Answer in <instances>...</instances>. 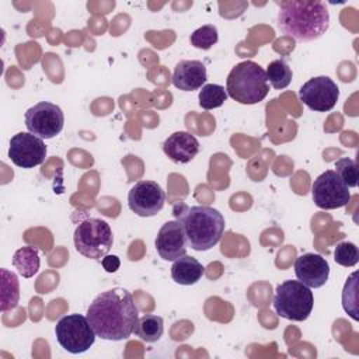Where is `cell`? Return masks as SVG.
Instances as JSON below:
<instances>
[{"mask_svg": "<svg viewBox=\"0 0 359 359\" xmlns=\"http://www.w3.org/2000/svg\"><path fill=\"white\" fill-rule=\"evenodd\" d=\"M87 320L97 337L122 341L130 337L139 318L132 293L125 287L101 292L87 309Z\"/></svg>", "mask_w": 359, "mask_h": 359, "instance_id": "obj_1", "label": "cell"}, {"mask_svg": "<svg viewBox=\"0 0 359 359\" xmlns=\"http://www.w3.org/2000/svg\"><path fill=\"white\" fill-rule=\"evenodd\" d=\"M279 29L297 41H314L330 27V13L320 0L276 1Z\"/></svg>", "mask_w": 359, "mask_h": 359, "instance_id": "obj_2", "label": "cell"}, {"mask_svg": "<svg viewBox=\"0 0 359 359\" xmlns=\"http://www.w3.org/2000/svg\"><path fill=\"white\" fill-rule=\"evenodd\" d=\"M174 215L181 222L188 244L195 251H208L216 245L224 231L226 223L223 215L210 206L177 205Z\"/></svg>", "mask_w": 359, "mask_h": 359, "instance_id": "obj_3", "label": "cell"}, {"mask_svg": "<svg viewBox=\"0 0 359 359\" xmlns=\"http://www.w3.org/2000/svg\"><path fill=\"white\" fill-rule=\"evenodd\" d=\"M226 93L240 104L261 102L269 93L265 70L252 60L237 63L226 79Z\"/></svg>", "mask_w": 359, "mask_h": 359, "instance_id": "obj_4", "label": "cell"}, {"mask_svg": "<svg viewBox=\"0 0 359 359\" xmlns=\"http://www.w3.org/2000/svg\"><path fill=\"white\" fill-rule=\"evenodd\" d=\"M313 306V292L300 280L289 279L276 286L273 309L280 317L292 321H304L311 314Z\"/></svg>", "mask_w": 359, "mask_h": 359, "instance_id": "obj_5", "label": "cell"}, {"mask_svg": "<svg viewBox=\"0 0 359 359\" xmlns=\"http://www.w3.org/2000/svg\"><path fill=\"white\" fill-rule=\"evenodd\" d=\"M74 248L79 254L91 258H104L114 243V236L109 224L97 217H90L80 222L73 234Z\"/></svg>", "mask_w": 359, "mask_h": 359, "instance_id": "obj_6", "label": "cell"}, {"mask_svg": "<svg viewBox=\"0 0 359 359\" xmlns=\"http://www.w3.org/2000/svg\"><path fill=\"white\" fill-rule=\"evenodd\" d=\"M55 334L59 345L74 355L88 351L97 337L87 317L81 314H67L62 317L56 323Z\"/></svg>", "mask_w": 359, "mask_h": 359, "instance_id": "obj_7", "label": "cell"}, {"mask_svg": "<svg viewBox=\"0 0 359 359\" xmlns=\"http://www.w3.org/2000/svg\"><path fill=\"white\" fill-rule=\"evenodd\" d=\"M65 125V115L59 105L41 101L25 112V126L29 133L41 139H52L59 135Z\"/></svg>", "mask_w": 359, "mask_h": 359, "instance_id": "obj_8", "label": "cell"}, {"mask_svg": "<svg viewBox=\"0 0 359 359\" xmlns=\"http://www.w3.org/2000/svg\"><path fill=\"white\" fill-rule=\"evenodd\" d=\"M313 202L320 209H338L351 201V192L346 184L334 170L320 174L311 185Z\"/></svg>", "mask_w": 359, "mask_h": 359, "instance_id": "obj_9", "label": "cell"}, {"mask_svg": "<svg viewBox=\"0 0 359 359\" xmlns=\"http://www.w3.org/2000/svg\"><path fill=\"white\" fill-rule=\"evenodd\" d=\"M339 97L337 83L328 76H317L306 81L299 90V98L306 107L317 112L331 111Z\"/></svg>", "mask_w": 359, "mask_h": 359, "instance_id": "obj_10", "label": "cell"}, {"mask_svg": "<svg viewBox=\"0 0 359 359\" xmlns=\"http://www.w3.org/2000/svg\"><path fill=\"white\" fill-rule=\"evenodd\" d=\"M164 202L165 192L154 181H137L128 194L129 209L142 217L157 215L163 209Z\"/></svg>", "mask_w": 359, "mask_h": 359, "instance_id": "obj_11", "label": "cell"}, {"mask_svg": "<svg viewBox=\"0 0 359 359\" xmlns=\"http://www.w3.org/2000/svg\"><path fill=\"white\" fill-rule=\"evenodd\" d=\"M10 160L21 168H34L45 161L46 146L43 140L29 132H18L10 140Z\"/></svg>", "mask_w": 359, "mask_h": 359, "instance_id": "obj_12", "label": "cell"}, {"mask_svg": "<svg viewBox=\"0 0 359 359\" xmlns=\"http://www.w3.org/2000/svg\"><path fill=\"white\" fill-rule=\"evenodd\" d=\"M187 236L180 220L165 222L157 233L156 250L164 261H175L187 254Z\"/></svg>", "mask_w": 359, "mask_h": 359, "instance_id": "obj_13", "label": "cell"}, {"mask_svg": "<svg viewBox=\"0 0 359 359\" xmlns=\"http://www.w3.org/2000/svg\"><path fill=\"white\" fill-rule=\"evenodd\" d=\"M296 278L309 287L317 289L325 285L330 275V265L327 259L316 252H306L294 261Z\"/></svg>", "mask_w": 359, "mask_h": 359, "instance_id": "obj_14", "label": "cell"}, {"mask_svg": "<svg viewBox=\"0 0 359 359\" xmlns=\"http://www.w3.org/2000/svg\"><path fill=\"white\" fill-rule=\"evenodd\" d=\"M163 151L174 163H189L199 151L198 139L189 132H174L163 143Z\"/></svg>", "mask_w": 359, "mask_h": 359, "instance_id": "obj_15", "label": "cell"}, {"mask_svg": "<svg viewBox=\"0 0 359 359\" xmlns=\"http://www.w3.org/2000/svg\"><path fill=\"white\" fill-rule=\"evenodd\" d=\"M206 79V67L201 60H180L174 67L171 81L182 91H194L203 87Z\"/></svg>", "mask_w": 359, "mask_h": 359, "instance_id": "obj_16", "label": "cell"}, {"mask_svg": "<svg viewBox=\"0 0 359 359\" xmlns=\"http://www.w3.org/2000/svg\"><path fill=\"white\" fill-rule=\"evenodd\" d=\"M205 273L203 265L194 257L182 255L177 258L171 266V278L175 283L180 285H194L196 283Z\"/></svg>", "mask_w": 359, "mask_h": 359, "instance_id": "obj_17", "label": "cell"}, {"mask_svg": "<svg viewBox=\"0 0 359 359\" xmlns=\"http://www.w3.org/2000/svg\"><path fill=\"white\" fill-rule=\"evenodd\" d=\"M13 265L22 278H32L41 265L38 250L31 245L18 248L13 255Z\"/></svg>", "mask_w": 359, "mask_h": 359, "instance_id": "obj_18", "label": "cell"}, {"mask_svg": "<svg viewBox=\"0 0 359 359\" xmlns=\"http://www.w3.org/2000/svg\"><path fill=\"white\" fill-rule=\"evenodd\" d=\"M133 332L144 342H156L161 338L164 332V321L160 316L144 314L137 318Z\"/></svg>", "mask_w": 359, "mask_h": 359, "instance_id": "obj_19", "label": "cell"}, {"mask_svg": "<svg viewBox=\"0 0 359 359\" xmlns=\"http://www.w3.org/2000/svg\"><path fill=\"white\" fill-rule=\"evenodd\" d=\"M1 311L13 310L20 299V283L14 272L1 268Z\"/></svg>", "mask_w": 359, "mask_h": 359, "instance_id": "obj_20", "label": "cell"}, {"mask_svg": "<svg viewBox=\"0 0 359 359\" xmlns=\"http://www.w3.org/2000/svg\"><path fill=\"white\" fill-rule=\"evenodd\" d=\"M266 79L275 90L286 88L292 81V69L285 59L272 60L266 67Z\"/></svg>", "mask_w": 359, "mask_h": 359, "instance_id": "obj_21", "label": "cell"}, {"mask_svg": "<svg viewBox=\"0 0 359 359\" xmlns=\"http://www.w3.org/2000/svg\"><path fill=\"white\" fill-rule=\"evenodd\" d=\"M198 98H199V105L203 109H213L224 104V101L227 100V93L223 86L210 83L202 87Z\"/></svg>", "mask_w": 359, "mask_h": 359, "instance_id": "obj_22", "label": "cell"}, {"mask_svg": "<svg viewBox=\"0 0 359 359\" xmlns=\"http://www.w3.org/2000/svg\"><path fill=\"white\" fill-rule=\"evenodd\" d=\"M191 45L198 49H210L219 39L217 28L215 25H202L191 34Z\"/></svg>", "mask_w": 359, "mask_h": 359, "instance_id": "obj_23", "label": "cell"}, {"mask_svg": "<svg viewBox=\"0 0 359 359\" xmlns=\"http://www.w3.org/2000/svg\"><path fill=\"white\" fill-rule=\"evenodd\" d=\"M334 259L342 266H353L359 261V250L351 241H342L335 245Z\"/></svg>", "mask_w": 359, "mask_h": 359, "instance_id": "obj_24", "label": "cell"}, {"mask_svg": "<svg viewBox=\"0 0 359 359\" xmlns=\"http://www.w3.org/2000/svg\"><path fill=\"white\" fill-rule=\"evenodd\" d=\"M335 172L346 184L348 188H355L358 185V167L353 158L341 157L339 160H337Z\"/></svg>", "mask_w": 359, "mask_h": 359, "instance_id": "obj_25", "label": "cell"}, {"mask_svg": "<svg viewBox=\"0 0 359 359\" xmlns=\"http://www.w3.org/2000/svg\"><path fill=\"white\" fill-rule=\"evenodd\" d=\"M356 272H353L348 279L344 286V293H342V304L344 310L353 318L358 320V311H356Z\"/></svg>", "mask_w": 359, "mask_h": 359, "instance_id": "obj_26", "label": "cell"}, {"mask_svg": "<svg viewBox=\"0 0 359 359\" xmlns=\"http://www.w3.org/2000/svg\"><path fill=\"white\" fill-rule=\"evenodd\" d=\"M101 265H102V268H104L107 272L112 273V272H115V271L119 269L121 261H119V258H118L116 255H105V257L101 259Z\"/></svg>", "mask_w": 359, "mask_h": 359, "instance_id": "obj_27", "label": "cell"}]
</instances>
